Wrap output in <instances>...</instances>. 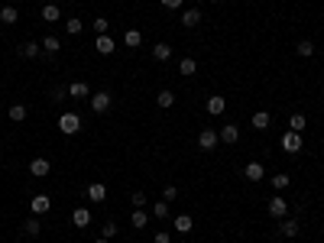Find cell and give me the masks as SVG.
Returning <instances> with one entry per match:
<instances>
[{"label":"cell","mask_w":324,"mask_h":243,"mask_svg":"<svg viewBox=\"0 0 324 243\" xmlns=\"http://www.w3.org/2000/svg\"><path fill=\"white\" fill-rule=\"evenodd\" d=\"M107 30H110V20L107 17H98V20H94V33H98V36H107Z\"/></svg>","instance_id":"cell-32"},{"label":"cell","mask_w":324,"mask_h":243,"mask_svg":"<svg viewBox=\"0 0 324 243\" xmlns=\"http://www.w3.org/2000/svg\"><path fill=\"white\" fill-rule=\"evenodd\" d=\"M59 130H62L65 136L78 133V130H81V120H78V114H62V117H59Z\"/></svg>","instance_id":"cell-1"},{"label":"cell","mask_w":324,"mask_h":243,"mask_svg":"<svg viewBox=\"0 0 324 243\" xmlns=\"http://www.w3.org/2000/svg\"><path fill=\"white\" fill-rule=\"evenodd\" d=\"M43 20H46V23H59V20H62L59 4H46V7H43Z\"/></svg>","instance_id":"cell-18"},{"label":"cell","mask_w":324,"mask_h":243,"mask_svg":"<svg viewBox=\"0 0 324 243\" xmlns=\"http://www.w3.org/2000/svg\"><path fill=\"white\" fill-rule=\"evenodd\" d=\"M153 59H156V62H165V59H172V46H169V43H159V46H153Z\"/></svg>","instance_id":"cell-20"},{"label":"cell","mask_w":324,"mask_h":243,"mask_svg":"<svg viewBox=\"0 0 324 243\" xmlns=\"http://www.w3.org/2000/svg\"><path fill=\"white\" fill-rule=\"evenodd\" d=\"M295 49H298V55H305V59H308V55H314V43H311V39H301Z\"/></svg>","instance_id":"cell-34"},{"label":"cell","mask_w":324,"mask_h":243,"mask_svg":"<svg viewBox=\"0 0 324 243\" xmlns=\"http://www.w3.org/2000/svg\"><path fill=\"white\" fill-rule=\"evenodd\" d=\"M143 204H146V194L136 191V194H133V207H143Z\"/></svg>","instance_id":"cell-40"},{"label":"cell","mask_w":324,"mask_h":243,"mask_svg":"<svg viewBox=\"0 0 324 243\" xmlns=\"http://www.w3.org/2000/svg\"><path fill=\"white\" fill-rule=\"evenodd\" d=\"M72 224L75 227H88L91 224V211H88V207H75L72 211Z\"/></svg>","instance_id":"cell-11"},{"label":"cell","mask_w":324,"mask_h":243,"mask_svg":"<svg viewBox=\"0 0 324 243\" xmlns=\"http://www.w3.org/2000/svg\"><path fill=\"white\" fill-rule=\"evenodd\" d=\"M217 136H220V143H227V146H233V143H237V140H240V130H237V127H233V123H227V127H224V130H220V133H217Z\"/></svg>","instance_id":"cell-13"},{"label":"cell","mask_w":324,"mask_h":243,"mask_svg":"<svg viewBox=\"0 0 324 243\" xmlns=\"http://www.w3.org/2000/svg\"><path fill=\"white\" fill-rule=\"evenodd\" d=\"M282 149H285V152H301V133L288 130V133L282 136Z\"/></svg>","instance_id":"cell-7"},{"label":"cell","mask_w":324,"mask_h":243,"mask_svg":"<svg viewBox=\"0 0 324 243\" xmlns=\"http://www.w3.org/2000/svg\"><path fill=\"white\" fill-rule=\"evenodd\" d=\"M153 243H172V233H169V230H159V233L153 237Z\"/></svg>","instance_id":"cell-37"},{"label":"cell","mask_w":324,"mask_h":243,"mask_svg":"<svg viewBox=\"0 0 324 243\" xmlns=\"http://www.w3.org/2000/svg\"><path fill=\"white\" fill-rule=\"evenodd\" d=\"M198 72V62L195 59H182L178 62V75H185V78H191V75Z\"/></svg>","instance_id":"cell-19"},{"label":"cell","mask_w":324,"mask_h":243,"mask_svg":"<svg viewBox=\"0 0 324 243\" xmlns=\"http://www.w3.org/2000/svg\"><path fill=\"white\" fill-rule=\"evenodd\" d=\"M175 194H178L175 185H165V191H162V198H165V201H175Z\"/></svg>","instance_id":"cell-38"},{"label":"cell","mask_w":324,"mask_h":243,"mask_svg":"<svg viewBox=\"0 0 324 243\" xmlns=\"http://www.w3.org/2000/svg\"><path fill=\"white\" fill-rule=\"evenodd\" d=\"M172 224H175V230H178V233H191V227H195V220H191L188 214H178V217L172 220Z\"/></svg>","instance_id":"cell-17"},{"label":"cell","mask_w":324,"mask_h":243,"mask_svg":"<svg viewBox=\"0 0 324 243\" xmlns=\"http://www.w3.org/2000/svg\"><path fill=\"white\" fill-rule=\"evenodd\" d=\"M182 4H185V0H162L165 10H182Z\"/></svg>","instance_id":"cell-39"},{"label":"cell","mask_w":324,"mask_h":243,"mask_svg":"<svg viewBox=\"0 0 324 243\" xmlns=\"http://www.w3.org/2000/svg\"><path fill=\"white\" fill-rule=\"evenodd\" d=\"M243 178H246V182H263V178H266V169H263L259 162H246Z\"/></svg>","instance_id":"cell-8"},{"label":"cell","mask_w":324,"mask_h":243,"mask_svg":"<svg viewBox=\"0 0 324 243\" xmlns=\"http://www.w3.org/2000/svg\"><path fill=\"white\" fill-rule=\"evenodd\" d=\"M130 224H133L136 230H140V227H146V224H149V214L143 211V207H133V214H130Z\"/></svg>","instance_id":"cell-16"},{"label":"cell","mask_w":324,"mask_h":243,"mask_svg":"<svg viewBox=\"0 0 324 243\" xmlns=\"http://www.w3.org/2000/svg\"><path fill=\"white\" fill-rule=\"evenodd\" d=\"M266 211H269V217H285L288 214V201L285 198H279V194H275V198H269V204H266Z\"/></svg>","instance_id":"cell-2"},{"label":"cell","mask_w":324,"mask_h":243,"mask_svg":"<svg viewBox=\"0 0 324 243\" xmlns=\"http://www.w3.org/2000/svg\"><path fill=\"white\" fill-rule=\"evenodd\" d=\"M43 49H46V52H59V49H62V43H59L55 36H46V39H43Z\"/></svg>","instance_id":"cell-36"},{"label":"cell","mask_w":324,"mask_h":243,"mask_svg":"<svg viewBox=\"0 0 324 243\" xmlns=\"http://www.w3.org/2000/svg\"><path fill=\"white\" fill-rule=\"evenodd\" d=\"M10 120L13 123H23L26 120V107H23V104H13V107H10Z\"/></svg>","instance_id":"cell-28"},{"label":"cell","mask_w":324,"mask_h":243,"mask_svg":"<svg viewBox=\"0 0 324 243\" xmlns=\"http://www.w3.org/2000/svg\"><path fill=\"white\" fill-rule=\"evenodd\" d=\"M217 143H220V136L214 133V130H201V133H198V149L211 152V149H214Z\"/></svg>","instance_id":"cell-4"},{"label":"cell","mask_w":324,"mask_h":243,"mask_svg":"<svg viewBox=\"0 0 324 243\" xmlns=\"http://www.w3.org/2000/svg\"><path fill=\"white\" fill-rule=\"evenodd\" d=\"M65 30H68V36H78V33L85 30V23H81V20H75V17H72V20H65Z\"/></svg>","instance_id":"cell-30"},{"label":"cell","mask_w":324,"mask_h":243,"mask_svg":"<svg viewBox=\"0 0 324 243\" xmlns=\"http://www.w3.org/2000/svg\"><path fill=\"white\" fill-rule=\"evenodd\" d=\"M308 127V120H305V114H292L288 117V130H295V133H301V130Z\"/></svg>","instance_id":"cell-26"},{"label":"cell","mask_w":324,"mask_h":243,"mask_svg":"<svg viewBox=\"0 0 324 243\" xmlns=\"http://www.w3.org/2000/svg\"><path fill=\"white\" fill-rule=\"evenodd\" d=\"M68 94H72V97H91V91H88L85 81H72V85H68Z\"/></svg>","instance_id":"cell-23"},{"label":"cell","mask_w":324,"mask_h":243,"mask_svg":"<svg viewBox=\"0 0 324 243\" xmlns=\"http://www.w3.org/2000/svg\"><path fill=\"white\" fill-rule=\"evenodd\" d=\"M0 20H4L7 26H13L20 20V10H17V7H4V10H0Z\"/></svg>","instance_id":"cell-25"},{"label":"cell","mask_w":324,"mask_h":243,"mask_svg":"<svg viewBox=\"0 0 324 243\" xmlns=\"http://www.w3.org/2000/svg\"><path fill=\"white\" fill-rule=\"evenodd\" d=\"M204 110H208L211 117H220L227 110V97H220V94H211L208 101H204Z\"/></svg>","instance_id":"cell-3"},{"label":"cell","mask_w":324,"mask_h":243,"mask_svg":"<svg viewBox=\"0 0 324 243\" xmlns=\"http://www.w3.org/2000/svg\"><path fill=\"white\" fill-rule=\"evenodd\" d=\"M288 185H292V178L285 175V172H279V175H272V188L275 191H282V188H288Z\"/></svg>","instance_id":"cell-29"},{"label":"cell","mask_w":324,"mask_h":243,"mask_svg":"<svg viewBox=\"0 0 324 243\" xmlns=\"http://www.w3.org/2000/svg\"><path fill=\"white\" fill-rule=\"evenodd\" d=\"M49 169H52L49 159H43V156H36V159L30 162V175H33V178H46V175H49Z\"/></svg>","instance_id":"cell-5"},{"label":"cell","mask_w":324,"mask_h":243,"mask_svg":"<svg viewBox=\"0 0 324 243\" xmlns=\"http://www.w3.org/2000/svg\"><path fill=\"white\" fill-rule=\"evenodd\" d=\"M208 4H220V0H208Z\"/></svg>","instance_id":"cell-42"},{"label":"cell","mask_w":324,"mask_h":243,"mask_svg":"<svg viewBox=\"0 0 324 243\" xmlns=\"http://www.w3.org/2000/svg\"><path fill=\"white\" fill-rule=\"evenodd\" d=\"M94 49H98V52L101 55H110V52H114V36H110V33H107V36H98V39H94Z\"/></svg>","instance_id":"cell-12"},{"label":"cell","mask_w":324,"mask_h":243,"mask_svg":"<svg viewBox=\"0 0 324 243\" xmlns=\"http://www.w3.org/2000/svg\"><path fill=\"white\" fill-rule=\"evenodd\" d=\"M101 237H104V240H114L117 237V224H114V220H107V224L101 227Z\"/></svg>","instance_id":"cell-35"},{"label":"cell","mask_w":324,"mask_h":243,"mask_svg":"<svg viewBox=\"0 0 324 243\" xmlns=\"http://www.w3.org/2000/svg\"><path fill=\"white\" fill-rule=\"evenodd\" d=\"M30 207H33V214H46L52 207V198H49V194H33Z\"/></svg>","instance_id":"cell-10"},{"label":"cell","mask_w":324,"mask_h":243,"mask_svg":"<svg viewBox=\"0 0 324 243\" xmlns=\"http://www.w3.org/2000/svg\"><path fill=\"white\" fill-rule=\"evenodd\" d=\"M279 233H282V237H298V220H282Z\"/></svg>","instance_id":"cell-22"},{"label":"cell","mask_w":324,"mask_h":243,"mask_svg":"<svg viewBox=\"0 0 324 243\" xmlns=\"http://www.w3.org/2000/svg\"><path fill=\"white\" fill-rule=\"evenodd\" d=\"M88 198H91V201H104V198H107V188H104L101 182L88 185Z\"/></svg>","instance_id":"cell-21"},{"label":"cell","mask_w":324,"mask_h":243,"mask_svg":"<svg viewBox=\"0 0 324 243\" xmlns=\"http://www.w3.org/2000/svg\"><path fill=\"white\" fill-rule=\"evenodd\" d=\"M153 214L159 220H165V217H169V201H156V204H153Z\"/></svg>","instance_id":"cell-31"},{"label":"cell","mask_w":324,"mask_h":243,"mask_svg":"<svg viewBox=\"0 0 324 243\" xmlns=\"http://www.w3.org/2000/svg\"><path fill=\"white\" fill-rule=\"evenodd\" d=\"M156 104H159L162 110H169L172 104H175V94H172V91H159V94H156Z\"/></svg>","instance_id":"cell-27"},{"label":"cell","mask_w":324,"mask_h":243,"mask_svg":"<svg viewBox=\"0 0 324 243\" xmlns=\"http://www.w3.org/2000/svg\"><path fill=\"white\" fill-rule=\"evenodd\" d=\"M20 55H23V59H39V55H43V46L39 43H23L20 46Z\"/></svg>","instance_id":"cell-15"},{"label":"cell","mask_w":324,"mask_h":243,"mask_svg":"<svg viewBox=\"0 0 324 243\" xmlns=\"http://www.w3.org/2000/svg\"><path fill=\"white\" fill-rule=\"evenodd\" d=\"M198 23H201V10H198V7H188V10L182 13V26L185 30H195Z\"/></svg>","instance_id":"cell-9"},{"label":"cell","mask_w":324,"mask_h":243,"mask_svg":"<svg viewBox=\"0 0 324 243\" xmlns=\"http://www.w3.org/2000/svg\"><path fill=\"white\" fill-rule=\"evenodd\" d=\"M123 43H127V46H140L143 43V36H140V30H127V36H123Z\"/></svg>","instance_id":"cell-33"},{"label":"cell","mask_w":324,"mask_h":243,"mask_svg":"<svg viewBox=\"0 0 324 243\" xmlns=\"http://www.w3.org/2000/svg\"><path fill=\"white\" fill-rule=\"evenodd\" d=\"M253 130H269V123H272V117L266 114V110H256V114H253Z\"/></svg>","instance_id":"cell-14"},{"label":"cell","mask_w":324,"mask_h":243,"mask_svg":"<svg viewBox=\"0 0 324 243\" xmlns=\"http://www.w3.org/2000/svg\"><path fill=\"white\" fill-rule=\"evenodd\" d=\"M94 243H110V240H104V237H98V240H94Z\"/></svg>","instance_id":"cell-41"},{"label":"cell","mask_w":324,"mask_h":243,"mask_svg":"<svg viewBox=\"0 0 324 243\" xmlns=\"http://www.w3.org/2000/svg\"><path fill=\"white\" fill-rule=\"evenodd\" d=\"M91 110H94V114H107V110H110V94L107 91L91 94Z\"/></svg>","instance_id":"cell-6"},{"label":"cell","mask_w":324,"mask_h":243,"mask_svg":"<svg viewBox=\"0 0 324 243\" xmlns=\"http://www.w3.org/2000/svg\"><path fill=\"white\" fill-rule=\"evenodd\" d=\"M39 230H43V224H39V220H36V214H33V217L23 224V233H26V237H39Z\"/></svg>","instance_id":"cell-24"}]
</instances>
